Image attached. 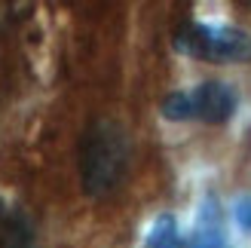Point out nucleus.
Returning a JSON list of instances; mask_svg holds the SVG:
<instances>
[{
  "instance_id": "f257e3e1",
  "label": "nucleus",
  "mask_w": 251,
  "mask_h": 248,
  "mask_svg": "<svg viewBox=\"0 0 251 248\" xmlns=\"http://www.w3.org/2000/svg\"><path fill=\"white\" fill-rule=\"evenodd\" d=\"M129 169V135L114 120H95L80 138V184L89 196H107Z\"/></svg>"
},
{
  "instance_id": "f03ea898",
  "label": "nucleus",
  "mask_w": 251,
  "mask_h": 248,
  "mask_svg": "<svg viewBox=\"0 0 251 248\" xmlns=\"http://www.w3.org/2000/svg\"><path fill=\"white\" fill-rule=\"evenodd\" d=\"M175 49L181 55H190L199 61H248L251 58V37L239 28L227 25H205V22H187L175 31Z\"/></svg>"
},
{
  "instance_id": "7ed1b4c3",
  "label": "nucleus",
  "mask_w": 251,
  "mask_h": 248,
  "mask_svg": "<svg viewBox=\"0 0 251 248\" xmlns=\"http://www.w3.org/2000/svg\"><path fill=\"white\" fill-rule=\"evenodd\" d=\"M236 101H239V98H236L233 86L218 83V80H208V83L196 86L190 92L193 117L205 120V123H227L236 114Z\"/></svg>"
},
{
  "instance_id": "20e7f679",
  "label": "nucleus",
  "mask_w": 251,
  "mask_h": 248,
  "mask_svg": "<svg viewBox=\"0 0 251 248\" xmlns=\"http://www.w3.org/2000/svg\"><path fill=\"white\" fill-rule=\"evenodd\" d=\"M0 248H34V227L22 208H0Z\"/></svg>"
},
{
  "instance_id": "39448f33",
  "label": "nucleus",
  "mask_w": 251,
  "mask_h": 248,
  "mask_svg": "<svg viewBox=\"0 0 251 248\" xmlns=\"http://www.w3.org/2000/svg\"><path fill=\"white\" fill-rule=\"evenodd\" d=\"M187 248H227L221 224H218V215H215V205L202 212V218H199V224L193 230V239H190Z\"/></svg>"
},
{
  "instance_id": "423d86ee",
  "label": "nucleus",
  "mask_w": 251,
  "mask_h": 248,
  "mask_svg": "<svg viewBox=\"0 0 251 248\" xmlns=\"http://www.w3.org/2000/svg\"><path fill=\"white\" fill-rule=\"evenodd\" d=\"M144 248H184L181 230H178V224H175L172 215H162V218L153 221V227H150V233H147Z\"/></svg>"
},
{
  "instance_id": "0eeeda50",
  "label": "nucleus",
  "mask_w": 251,
  "mask_h": 248,
  "mask_svg": "<svg viewBox=\"0 0 251 248\" xmlns=\"http://www.w3.org/2000/svg\"><path fill=\"white\" fill-rule=\"evenodd\" d=\"M162 117L166 120H193V104H190V92H169L162 98Z\"/></svg>"
},
{
  "instance_id": "6e6552de",
  "label": "nucleus",
  "mask_w": 251,
  "mask_h": 248,
  "mask_svg": "<svg viewBox=\"0 0 251 248\" xmlns=\"http://www.w3.org/2000/svg\"><path fill=\"white\" fill-rule=\"evenodd\" d=\"M236 215H239L242 227H248V230H251V199H242V202H239V208H236Z\"/></svg>"
}]
</instances>
